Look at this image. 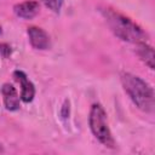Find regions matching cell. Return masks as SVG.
<instances>
[{
	"label": "cell",
	"mask_w": 155,
	"mask_h": 155,
	"mask_svg": "<svg viewBox=\"0 0 155 155\" xmlns=\"http://www.w3.org/2000/svg\"><path fill=\"white\" fill-rule=\"evenodd\" d=\"M102 12L113 33L121 40L134 44L143 42L147 40L148 35L145 34V31L128 17L111 8H104Z\"/></svg>",
	"instance_id": "6da1fadb"
},
{
	"label": "cell",
	"mask_w": 155,
	"mask_h": 155,
	"mask_svg": "<svg viewBox=\"0 0 155 155\" xmlns=\"http://www.w3.org/2000/svg\"><path fill=\"white\" fill-rule=\"evenodd\" d=\"M121 82L126 93L130 96L136 107L145 113L154 111V91L149 84L131 73H124L121 75Z\"/></svg>",
	"instance_id": "7a4b0ae2"
},
{
	"label": "cell",
	"mask_w": 155,
	"mask_h": 155,
	"mask_svg": "<svg viewBox=\"0 0 155 155\" xmlns=\"http://www.w3.org/2000/svg\"><path fill=\"white\" fill-rule=\"evenodd\" d=\"M88 124L90 128L93 133V136L105 147L114 148L115 142L111 136V132L108 127L107 122V114L103 109L102 105L99 104H93L90 110V116H88Z\"/></svg>",
	"instance_id": "3957f363"
},
{
	"label": "cell",
	"mask_w": 155,
	"mask_h": 155,
	"mask_svg": "<svg viewBox=\"0 0 155 155\" xmlns=\"http://www.w3.org/2000/svg\"><path fill=\"white\" fill-rule=\"evenodd\" d=\"M13 76L15 79L19 82L21 85V99L24 102V103H29L34 99V96H35V87L33 85V82L28 79V76L21 71V70H16L13 73Z\"/></svg>",
	"instance_id": "277c9868"
},
{
	"label": "cell",
	"mask_w": 155,
	"mask_h": 155,
	"mask_svg": "<svg viewBox=\"0 0 155 155\" xmlns=\"http://www.w3.org/2000/svg\"><path fill=\"white\" fill-rule=\"evenodd\" d=\"M1 93H2V99L5 108L10 111H16L21 107V98L19 94L17 93L16 88L11 84H4L1 87Z\"/></svg>",
	"instance_id": "5b68a950"
},
{
	"label": "cell",
	"mask_w": 155,
	"mask_h": 155,
	"mask_svg": "<svg viewBox=\"0 0 155 155\" xmlns=\"http://www.w3.org/2000/svg\"><path fill=\"white\" fill-rule=\"evenodd\" d=\"M28 36L30 45L36 50H46L50 46V38L47 33L39 27L28 28Z\"/></svg>",
	"instance_id": "8992f818"
},
{
	"label": "cell",
	"mask_w": 155,
	"mask_h": 155,
	"mask_svg": "<svg viewBox=\"0 0 155 155\" xmlns=\"http://www.w3.org/2000/svg\"><path fill=\"white\" fill-rule=\"evenodd\" d=\"M39 11H40V5L38 1H34V0H27V1L19 2L13 7L15 15L23 19L34 18L39 13Z\"/></svg>",
	"instance_id": "52a82bcc"
},
{
	"label": "cell",
	"mask_w": 155,
	"mask_h": 155,
	"mask_svg": "<svg viewBox=\"0 0 155 155\" xmlns=\"http://www.w3.org/2000/svg\"><path fill=\"white\" fill-rule=\"evenodd\" d=\"M137 54L150 69H154V48L151 46H149L145 41L138 42L137 44Z\"/></svg>",
	"instance_id": "ba28073f"
},
{
	"label": "cell",
	"mask_w": 155,
	"mask_h": 155,
	"mask_svg": "<svg viewBox=\"0 0 155 155\" xmlns=\"http://www.w3.org/2000/svg\"><path fill=\"white\" fill-rule=\"evenodd\" d=\"M41 1L48 10H51L56 13H58L61 11L62 5H63V0H41Z\"/></svg>",
	"instance_id": "9c48e42d"
},
{
	"label": "cell",
	"mask_w": 155,
	"mask_h": 155,
	"mask_svg": "<svg viewBox=\"0 0 155 155\" xmlns=\"http://www.w3.org/2000/svg\"><path fill=\"white\" fill-rule=\"evenodd\" d=\"M11 54V47L7 44H0V56L7 58Z\"/></svg>",
	"instance_id": "30bf717a"
},
{
	"label": "cell",
	"mask_w": 155,
	"mask_h": 155,
	"mask_svg": "<svg viewBox=\"0 0 155 155\" xmlns=\"http://www.w3.org/2000/svg\"><path fill=\"white\" fill-rule=\"evenodd\" d=\"M2 33V28H1V25H0V34Z\"/></svg>",
	"instance_id": "8fae6325"
},
{
	"label": "cell",
	"mask_w": 155,
	"mask_h": 155,
	"mask_svg": "<svg viewBox=\"0 0 155 155\" xmlns=\"http://www.w3.org/2000/svg\"><path fill=\"white\" fill-rule=\"evenodd\" d=\"M0 153H2V147L0 145Z\"/></svg>",
	"instance_id": "7c38bea8"
}]
</instances>
